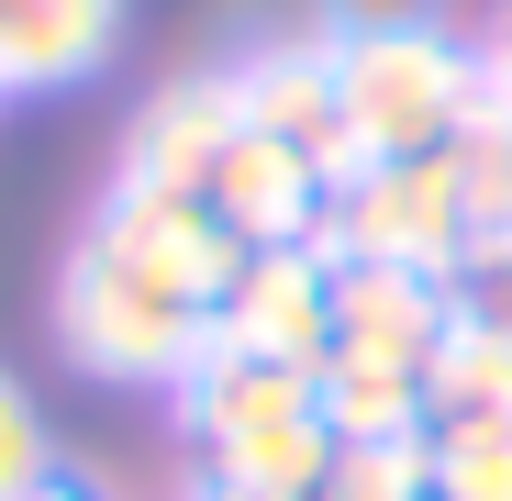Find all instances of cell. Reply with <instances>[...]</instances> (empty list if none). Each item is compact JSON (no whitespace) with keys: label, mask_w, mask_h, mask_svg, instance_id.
Returning <instances> with one entry per match:
<instances>
[{"label":"cell","mask_w":512,"mask_h":501,"mask_svg":"<svg viewBox=\"0 0 512 501\" xmlns=\"http://www.w3.org/2000/svg\"><path fill=\"white\" fill-rule=\"evenodd\" d=\"M201 501H256V490H201Z\"/></svg>","instance_id":"21"},{"label":"cell","mask_w":512,"mask_h":501,"mask_svg":"<svg viewBox=\"0 0 512 501\" xmlns=\"http://www.w3.org/2000/svg\"><path fill=\"white\" fill-rule=\"evenodd\" d=\"M212 346L323 379V357H334V268L312 257V245H268V257H245L234 290H223V312H212Z\"/></svg>","instance_id":"6"},{"label":"cell","mask_w":512,"mask_h":501,"mask_svg":"<svg viewBox=\"0 0 512 501\" xmlns=\"http://www.w3.org/2000/svg\"><path fill=\"white\" fill-rule=\"evenodd\" d=\"M312 501H435V490H423V435L412 446H346Z\"/></svg>","instance_id":"17"},{"label":"cell","mask_w":512,"mask_h":501,"mask_svg":"<svg viewBox=\"0 0 512 501\" xmlns=\"http://www.w3.org/2000/svg\"><path fill=\"white\" fill-rule=\"evenodd\" d=\"M323 201H334V190L312 179V167H301V156H290L279 134H256V123H245V134L223 145L212 190H201V212H212V223H223V234L245 245V257H268V245H301Z\"/></svg>","instance_id":"10"},{"label":"cell","mask_w":512,"mask_h":501,"mask_svg":"<svg viewBox=\"0 0 512 501\" xmlns=\"http://www.w3.org/2000/svg\"><path fill=\"white\" fill-rule=\"evenodd\" d=\"M56 479V435H45V412H34V390L0 368V501H34Z\"/></svg>","instance_id":"16"},{"label":"cell","mask_w":512,"mask_h":501,"mask_svg":"<svg viewBox=\"0 0 512 501\" xmlns=\"http://www.w3.org/2000/svg\"><path fill=\"white\" fill-rule=\"evenodd\" d=\"M123 0H0V90H67L112 56Z\"/></svg>","instance_id":"11"},{"label":"cell","mask_w":512,"mask_h":501,"mask_svg":"<svg viewBox=\"0 0 512 501\" xmlns=\"http://www.w3.org/2000/svg\"><path fill=\"white\" fill-rule=\"evenodd\" d=\"M179 412L212 457V490H256V501H312L334 479V424H323V379L312 368H268V357H201L179 379Z\"/></svg>","instance_id":"1"},{"label":"cell","mask_w":512,"mask_h":501,"mask_svg":"<svg viewBox=\"0 0 512 501\" xmlns=\"http://www.w3.org/2000/svg\"><path fill=\"white\" fill-rule=\"evenodd\" d=\"M34 501H90V490H78V479H45V490H34Z\"/></svg>","instance_id":"20"},{"label":"cell","mask_w":512,"mask_h":501,"mask_svg":"<svg viewBox=\"0 0 512 501\" xmlns=\"http://www.w3.org/2000/svg\"><path fill=\"white\" fill-rule=\"evenodd\" d=\"M334 101L368 167L446 156L479 112V45H446L435 23H346L334 34Z\"/></svg>","instance_id":"2"},{"label":"cell","mask_w":512,"mask_h":501,"mask_svg":"<svg viewBox=\"0 0 512 501\" xmlns=\"http://www.w3.org/2000/svg\"><path fill=\"white\" fill-rule=\"evenodd\" d=\"M423 490L435 501H512V424H423Z\"/></svg>","instance_id":"15"},{"label":"cell","mask_w":512,"mask_h":501,"mask_svg":"<svg viewBox=\"0 0 512 501\" xmlns=\"http://www.w3.org/2000/svg\"><path fill=\"white\" fill-rule=\"evenodd\" d=\"M423 424H512V334L457 323L423 368Z\"/></svg>","instance_id":"12"},{"label":"cell","mask_w":512,"mask_h":501,"mask_svg":"<svg viewBox=\"0 0 512 501\" xmlns=\"http://www.w3.org/2000/svg\"><path fill=\"white\" fill-rule=\"evenodd\" d=\"M479 78L512 101V0H501V12H490V34H479Z\"/></svg>","instance_id":"19"},{"label":"cell","mask_w":512,"mask_h":501,"mask_svg":"<svg viewBox=\"0 0 512 501\" xmlns=\"http://www.w3.org/2000/svg\"><path fill=\"white\" fill-rule=\"evenodd\" d=\"M312 257L346 268V257H379V268H423V279H457L468 268V201H457V167L446 156H401V167H368L357 190H334L312 212Z\"/></svg>","instance_id":"4"},{"label":"cell","mask_w":512,"mask_h":501,"mask_svg":"<svg viewBox=\"0 0 512 501\" xmlns=\"http://www.w3.org/2000/svg\"><path fill=\"white\" fill-rule=\"evenodd\" d=\"M234 101L256 134H279L323 190H357L368 179V156L346 134V101H334V34H301V45H256L234 67Z\"/></svg>","instance_id":"5"},{"label":"cell","mask_w":512,"mask_h":501,"mask_svg":"<svg viewBox=\"0 0 512 501\" xmlns=\"http://www.w3.org/2000/svg\"><path fill=\"white\" fill-rule=\"evenodd\" d=\"M446 301H457V323L512 334V245H468V268L446 279Z\"/></svg>","instance_id":"18"},{"label":"cell","mask_w":512,"mask_h":501,"mask_svg":"<svg viewBox=\"0 0 512 501\" xmlns=\"http://www.w3.org/2000/svg\"><path fill=\"white\" fill-rule=\"evenodd\" d=\"M446 334H457L446 279H423V268H379V257H346V268H334V357H368V368L423 379Z\"/></svg>","instance_id":"8"},{"label":"cell","mask_w":512,"mask_h":501,"mask_svg":"<svg viewBox=\"0 0 512 501\" xmlns=\"http://www.w3.org/2000/svg\"><path fill=\"white\" fill-rule=\"evenodd\" d=\"M323 424H334V446H412L423 435V379L368 368V357H323Z\"/></svg>","instance_id":"13"},{"label":"cell","mask_w":512,"mask_h":501,"mask_svg":"<svg viewBox=\"0 0 512 501\" xmlns=\"http://www.w3.org/2000/svg\"><path fill=\"white\" fill-rule=\"evenodd\" d=\"M446 167H457V201H468V245H512V101L490 78H479V112L457 123Z\"/></svg>","instance_id":"14"},{"label":"cell","mask_w":512,"mask_h":501,"mask_svg":"<svg viewBox=\"0 0 512 501\" xmlns=\"http://www.w3.org/2000/svg\"><path fill=\"white\" fill-rule=\"evenodd\" d=\"M56 334H67V357L90 368V379H167V390H179L212 357V312L179 301V290H156V279H134L123 257H101V245L67 257Z\"/></svg>","instance_id":"3"},{"label":"cell","mask_w":512,"mask_h":501,"mask_svg":"<svg viewBox=\"0 0 512 501\" xmlns=\"http://www.w3.org/2000/svg\"><path fill=\"white\" fill-rule=\"evenodd\" d=\"M90 245H101V257H123L134 279L201 301V312H223V290H234V268H245V245H234L201 201H167V190H112L101 223H90Z\"/></svg>","instance_id":"7"},{"label":"cell","mask_w":512,"mask_h":501,"mask_svg":"<svg viewBox=\"0 0 512 501\" xmlns=\"http://www.w3.org/2000/svg\"><path fill=\"white\" fill-rule=\"evenodd\" d=\"M234 134H245L234 67H212V78H179V90H156V101L134 112V134H123V179H112V190H167V201H201Z\"/></svg>","instance_id":"9"}]
</instances>
